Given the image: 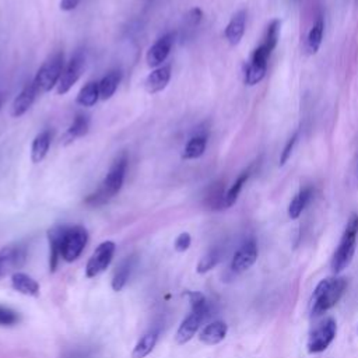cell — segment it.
I'll return each instance as SVG.
<instances>
[{
  "label": "cell",
  "mask_w": 358,
  "mask_h": 358,
  "mask_svg": "<svg viewBox=\"0 0 358 358\" xmlns=\"http://www.w3.org/2000/svg\"><path fill=\"white\" fill-rule=\"evenodd\" d=\"M89 127H90V120L86 115H78L73 120V123H71L69 126V129L66 130L63 138H62V143L66 146V145H70V143H73L76 138L79 137H83L89 133Z\"/></svg>",
  "instance_id": "18"
},
{
  "label": "cell",
  "mask_w": 358,
  "mask_h": 358,
  "mask_svg": "<svg viewBox=\"0 0 358 358\" xmlns=\"http://www.w3.org/2000/svg\"><path fill=\"white\" fill-rule=\"evenodd\" d=\"M229 332V326L223 321H214L208 323L202 332H200V341L207 346H214L222 343Z\"/></svg>",
  "instance_id": "15"
},
{
  "label": "cell",
  "mask_w": 358,
  "mask_h": 358,
  "mask_svg": "<svg viewBox=\"0 0 358 358\" xmlns=\"http://www.w3.org/2000/svg\"><path fill=\"white\" fill-rule=\"evenodd\" d=\"M20 321V316L16 311L9 307L0 305V326H15Z\"/></svg>",
  "instance_id": "31"
},
{
  "label": "cell",
  "mask_w": 358,
  "mask_h": 358,
  "mask_svg": "<svg viewBox=\"0 0 358 358\" xmlns=\"http://www.w3.org/2000/svg\"><path fill=\"white\" fill-rule=\"evenodd\" d=\"M280 20H273L269 27H267V31H266V37H265V41H263V45L267 46L271 52L274 51V48L277 46V42H278V35H280Z\"/></svg>",
  "instance_id": "30"
},
{
  "label": "cell",
  "mask_w": 358,
  "mask_h": 358,
  "mask_svg": "<svg viewBox=\"0 0 358 358\" xmlns=\"http://www.w3.org/2000/svg\"><path fill=\"white\" fill-rule=\"evenodd\" d=\"M190 242H192L190 235H189L188 233H182V234L177 238V241H175V249H177L178 252H185V251L190 247Z\"/></svg>",
  "instance_id": "33"
},
{
  "label": "cell",
  "mask_w": 358,
  "mask_h": 358,
  "mask_svg": "<svg viewBox=\"0 0 358 358\" xmlns=\"http://www.w3.org/2000/svg\"><path fill=\"white\" fill-rule=\"evenodd\" d=\"M38 90L34 84V82L28 83L23 91L17 96V98L13 101V105H12V116L15 118H20L23 116L34 104L37 96H38Z\"/></svg>",
  "instance_id": "14"
},
{
  "label": "cell",
  "mask_w": 358,
  "mask_h": 358,
  "mask_svg": "<svg viewBox=\"0 0 358 358\" xmlns=\"http://www.w3.org/2000/svg\"><path fill=\"white\" fill-rule=\"evenodd\" d=\"M249 175H251L249 171H244V172L237 178V181L233 184V186L227 190V193H226V208H227V207H231V206H234V204L237 203V200H238V197H240V193H241L244 185H245L247 181L249 179Z\"/></svg>",
  "instance_id": "27"
},
{
  "label": "cell",
  "mask_w": 358,
  "mask_h": 358,
  "mask_svg": "<svg viewBox=\"0 0 358 358\" xmlns=\"http://www.w3.org/2000/svg\"><path fill=\"white\" fill-rule=\"evenodd\" d=\"M297 141H298V132H296V133L289 138V141L285 143V146H284V149H283V152H281V156H280V167L285 165V163H287V161L290 160V157H292V154H293V150H294V147H296V145H297Z\"/></svg>",
  "instance_id": "32"
},
{
  "label": "cell",
  "mask_w": 358,
  "mask_h": 358,
  "mask_svg": "<svg viewBox=\"0 0 358 358\" xmlns=\"http://www.w3.org/2000/svg\"><path fill=\"white\" fill-rule=\"evenodd\" d=\"M206 147H207V137L204 134H197L188 141V145L185 146V150L182 153V159L196 160L204 154Z\"/></svg>",
  "instance_id": "22"
},
{
  "label": "cell",
  "mask_w": 358,
  "mask_h": 358,
  "mask_svg": "<svg viewBox=\"0 0 358 358\" xmlns=\"http://www.w3.org/2000/svg\"><path fill=\"white\" fill-rule=\"evenodd\" d=\"M66 227L64 226H59V227H53L52 230L48 231V240H49V248H51V255H49V266L51 270L55 271L59 258H60V247H62V238L64 234Z\"/></svg>",
  "instance_id": "19"
},
{
  "label": "cell",
  "mask_w": 358,
  "mask_h": 358,
  "mask_svg": "<svg viewBox=\"0 0 358 358\" xmlns=\"http://www.w3.org/2000/svg\"><path fill=\"white\" fill-rule=\"evenodd\" d=\"M26 262V248L6 247L0 251V280Z\"/></svg>",
  "instance_id": "11"
},
{
  "label": "cell",
  "mask_w": 358,
  "mask_h": 358,
  "mask_svg": "<svg viewBox=\"0 0 358 358\" xmlns=\"http://www.w3.org/2000/svg\"><path fill=\"white\" fill-rule=\"evenodd\" d=\"M337 334V323L333 318L321 322L311 330L307 341V350L310 354L323 352L334 340Z\"/></svg>",
  "instance_id": "6"
},
{
  "label": "cell",
  "mask_w": 358,
  "mask_h": 358,
  "mask_svg": "<svg viewBox=\"0 0 358 358\" xmlns=\"http://www.w3.org/2000/svg\"><path fill=\"white\" fill-rule=\"evenodd\" d=\"M3 107V96H0V109Z\"/></svg>",
  "instance_id": "36"
},
{
  "label": "cell",
  "mask_w": 358,
  "mask_h": 358,
  "mask_svg": "<svg viewBox=\"0 0 358 358\" xmlns=\"http://www.w3.org/2000/svg\"><path fill=\"white\" fill-rule=\"evenodd\" d=\"M170 80H171V66L164 64L157 67L147 76L145 82V89L149 94H157L168 86Z\"/></svg>",
  "instance_id": "13"
},
{
  "label": "cell",
  "mask_w": 358,
  "mask_h": 358,
  "mask_svg": "<svg viewBox=\"0 0 358 358\" xmlns=\"http://www.w3.org/2000/svg\"><path fill=\"white\" fill-rule=\"evenodd\" d=\"M49 146H51V133L48 130H44L39 134H37L31 146V160L34 164L41 163L46 157L49 152Z\"/></svg>",
  "instance_id": "20"
},
{
  "label": "cell",
  "mask_w": 358,
  "mask_h": 358,
  "mask_svg": "<svg viewBox=\"0 0 358 358\" xmlns=\"http://www.w3.org/2000/svg\"><path fill=\"white\" fill-rule=\"evenodd\" d=\"M347 280L344 277H326L318 283L311 297V315L321 316L332 310L344 296Z\"/></svg>",
  "instance_id": "1"
},
{
  "label": "cell",
  "mask_w": 358,
  "mask_h": 358,
  "mask_svg": "<svg viewBox=\"0 0 358 358\" xmlns=\"http://www.w3.org/2000/svg\"><path fill=\"white\" fill-rule=\"evenodd\" d=\"M256 260H258L256 241L255 240H248L235 252V255L233 258V262H231V269L235 273H244L248 269H251L255 265Z\"/></svg>",
  "instance_id": "10"
},
{
  "label": "cell",
  "mask_w": 358,
  "mask_h": 358,
  "mask_svg": "<svg viewBox=\"0 0 358 358\" xmlns=\"http://www.w3.org/2000/svg\"><path fill=\"white\" fill-rule=\"evenodd\" d=\"M87 242H89V233L84 227L82 226L66 227L62 238L60 258H63L66 262H75L84 251Z\"/></svg>",
  "instance_id": "5"
},
{
  "label": "cell",
  "mask_w": 358,
  "mask_h": 358,
  "mask_svg": "<svg viewBox=\"0 0 358 358\" xmlns=\"http://www.w3.org/2000/svg\"><path fill=\"white\" fill-rule=\"evenodd\" d=\"M120 78L122 75L119 70H112L107 76H104L102 80L100 82V98H102L104 101L109 100L118 90Z\"/></svg>",
  "instance_id": "23"
},
{
  "label": "cell",
  "mask_w": 358,
  "mask_h": 358,
  "mask_svg": "<svg viewBox=\"0 0 358 358\" xmlns=\"http://www.w3.org/2000/svg\"><path fill=\"white\" fill-rule=\"evenodd\" d=\"M247 28V10H240L237 12L229 26L226 27V38L230 42V45L235 46L241 42Z\"/></svg>",
  "instance_id": "16"
},
{
  "label": "cell",
  "mask_w": 358,
  "mask_h": 358,
  "mask_svg": "<svg viewBox=\"0 0 358 358\" xmlns=\"http://www.w3.org/2000/svg\"><path fill=\"white\" fill-rule=\"evenodd\" d=\"M220 260V252L217 249L208 251L199 262L197 265V273H207L213 267H216V265Z\"/></svg>",
  "instance_id": "29"
},
{
  "label": "cell",
  "mask_w": 358,
  "mask_h": 358,
  "mask_svg": "<svg viewBox=\"0 0 358 358\" xmlns=\"http://www.w3.org/2000/svg\"><path fill=\"white\" fill-rule=\"evenodd\" d=\"M64 66V56L63 52L57 51L52 53L39 67L38 73L34 79V84L38 93H48L51 91L60 80Z\"/></svg>",
  "instance_id": "4"
},
{
  "label": "cell",
  "mask_w": 358,
  "mask_h": 358,
  "mask_svg": "<svg viewBox=\"0 0 358 358\" xmlns=\"http://www.w3.org/2000/svg\"><path fill=\"white\" fill-rule=\"evenodd\" d=\"M311 197H312V189L311 188H304L294 196V199L292 200V203L289 206V217L292 220H297L301 216L303 211L308 206Z\"/></svg>",
  "instance_id": "21"
},
{
  "label": "cell",
  "mask_w": 358,
  "mask_h": 358,
  "mask_svg": "<svg viewBox=\"0 0 358 358\" xmlns=\"http://www.w3.org/2000/svg\"><path fill=\"white\" fill-rule=\"evenodd\" d=\"M100 98V83L90 82L87 83L78 96V104L82 107H93Z\"/></svg>",
  "instance_id": "26"
},
{
  "label": "cell",
  "mask_w": 358,
  "mask_h": 358,
  "mask_svg": "<svg viewBox=\"0 0 358 358\" xmlns=\"http://www.w3.org/2000/svg\"><path fill=\"white\" fill-rule=\"evenodd\" d=\"M323 31H325V23H323V19L319 17L316 23L312 26L307 38V49L311 55H315L319 51L323 39Z\"/></svg>",
  "instance_id": "25"
},
{
  "label": "cell",
  "mask_w": 358,
  "mask_h": 358,
  "mask_svg": "<svg viewBox=\"0 0 358 358\" xmlns=\"http://www.w3.org/2000/svg\"><path fill=\"white\" fill-rule=\"evenodd\" d=\"M208 312V307L204 308H192V312L185 318L182 325L177 332V341L179 344H185L196 334L202 322L206 319Z\"/></svg>",
  "instance_id": "9"
},
{
  "label": "cell",
  "mask_w": 358,
  "mask_h": 358,
  "mask_svg": "<svg viewBox=\"0 0 358 358\" xmlns=\"http://www.w3.org/2000/svg\"><path fill=\"white\" fill-rule=\"evenodd\" d=\"M174 39H175V35L172 33H168L165 34L164 37H161L147 52V64L150 67H159L163 64V62L167 60L171 49H172V45H174Z\"/></svg>",
  "instance_id": "12"
},
{
  "label": "cell",
  "mask_w": 358,
  "mask_h": 358,
  "mask_svg": "<svg viewBox=\"0 0 358 358\" xmlns=\"http://www.w3.org/2000/svg\"><path fill=\"white\" fill-rule=\"evenodd\" d=\"M115 248L116 247L112 241H105L98 245V248L91 255L86 267V276L89 278L101 274L109 266L115 253Z\"/></svg>",
  "instance_id": "8"
},
{
  "label": "cell",
  "mask_w": 358,
  "mask_h": 358,
  "mask_svg": "<svg viewBox=\"0 0 358 358\" xmlns=\"http://www.w3.org/2000/svg\"><path fill=\"white\" fill-rule=\"evenodd\" d=\"M12 285L13 289L24 296L37 297L39 294V284L28 274L17 271L12 277Z\"/></svg>",
  "instance_id": "17"
},
{
  "label": "cell",
  "mask_w": 358,
  "mask_h": 358,
  "mask_svg": "<svg viewBox=\"0 0 358 358\" xmlns=\"http://www.w3.org/2000/svg\"><path fill=\"white\" fill-rule=\"evenodd\" d=\"M86 66V57L82 52H78L73 57L70 59L67 66L64 67L63 73L60 76V80L57 83V94L63 96L66 94L71 87H73L78 80L82 78Z\"/></svg>",
  "instance_id": "7"
},
{
  "label": "cell",
  "mask_w": 358,
  "mask_h": 358,
  "mask_svg": "<svg viewBox=\"0 0 358 358\" xmlns=\"http://www.w3.org/2000/svg\"><path fill=\"white\" fill-rule=\"evenodd\" d=\"M130 269H132V262H130V259H126V260H123V262L119 265V267L116 269V271H115V274H114V278H112V289H114L115 292H120V290L125 287L127 280H129Z\"/></svg>",
  "instance_id": "28"
},
{
  "label": "cell",
  "mask_w": 358,
  "mask_h": 358,
  "mask_svg": "<svg viewBox=\"0 0 358 358\" xmlns=\"http://www.w3.org/2000/svg\"><path fill=\"white\" fill-rule=\"evenodd\" d=\"M202 19H203V12H202L200 9H197V8L192 9V10L188 13V16H186V20H188V23H189L192 27L197 26V24L202 21Z\"/></svg>",
  "instance_id": "34"
},
{
  "label": "cell",
  "mask_w": 358,
  "mask_h": 358,
  "mask_svg": "<svg viewBox=\"0 0 358 358\" xmlns=\"http://www.w3.org/2000/svg\"><path fill=\"white\" fill-rule=\"evenodd\" d=\"M126 171H127V156L123 153L114 161L101 188L96 193L90 195L86 199V203L90 206H101L107 203L109 199H112L115 195H118L125 182Z\"/></svg>",
  "instance_id": "2"
},
{
  "label": "cell",
  "mask_w": 358,
  "mask_h": 358,
  "mask_svg": "<svg viewBox=\"0 0 358 358\" xmlns=\"http://www.w3.org/2000/svg\"><path fill=\"white\" fill-rule=\"evenodd\" d=\"M157 339H159V332L153 330V332L146 333L137 341V344H136V347L132 352V358H145V357H147L154 350Z\"/></svg>",
  "instance_id": "24"
},
{
  "label": "cell",
  "mask_w": 358,
  "mask_h": 358,
  "mask_svg": "<svg viewBox=\"0 0 358 358\" xmlns=\"http://www.w3.org/2000/svg\"><path fill=\"white\" fill-rule=\"evenodd\" d=\"M80 2H82V0H62V2H60V10H63V12L75 10L80 5Z\"/></svg>",
  "instance_id": "35"
},
{
  "label": "cell",
  "mask_w": 358,
  "mask_h": 358,
  "mask_svg": "<svg viewBox=\"0 0 358 358\" xmlns=\"http://www.w3.org/2000/svg\"><path fill=\"white\" fill-rule=\"evenodd\" d=\"M357 237H358V214L352 213L347 222L346 230L341 235L339 247L334 251L332 262H330L333 273L343 271L351 263L354 253H355Z\"/></svg>",
  "instance_id": "3"
}]
</instances>
